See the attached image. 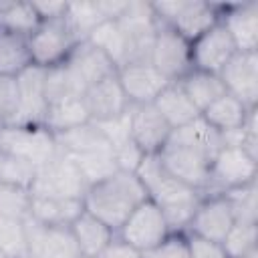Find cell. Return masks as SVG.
Here are the masks:
<instances>
[{"mask_svg": "<svg viewBox=\"0 0 258 258\" xmlns=\"http://www.w3.org/2000/svg\"><path fill=\"white\" fill-rule=\"evenodd\" d=\"M4 14V28L30 36L34 28L40 24V18L32 6V2H0Z\"/></svg>", "mask_w": 258, "mask_h": 258, "instance_id": "obj_33", "label": "cell"}, {"mask_svg": "<svg viewBox=\"0 0 258 258\" xmlns=\"http://www.w3.org/2000/svg\"><path fill=\"white\" fill-rule=\"evenodd\" d=\"M143 200H147V194L137 173L117 169L115 173L87 187L83 196V208L117 232L127 220V216Z\"/></svg>", "mask_w": 258, "mask_h": 258, "instance_id": "obj_2", "label": "cell"}, {"mask_svg": "<svg viewBox=\"0 0 258 258\" xmlns=\"http://www.w3.org/2000/svg\"><path fill=\"white\" fill-rule=\"evenodd\" d=\"M250 111L252 109H248L246 105H242L236 97L224 93L210 107H206L200 117L212 129H216L218 133H230V131H236V129H240L244 125V121L250 115Z\"/></svg>", "mask_w": 258, "mask_h": 258, "instance_id": "obj_26", "label": "cell"}, {"mask_svg": "<svg viewBox=\"0 0 258 258\" xmlns=\"http://www.w3.org/2000/svg\"><path fill=\"white\" fill-rule=\"evenodd\" d=\"M0 149L40 167L56 153V141L42 125H4L0 127Z\"/></svg>", "mask_w": 258, "mask_h": 258, "instance_id": "obj_9", "label": "cell"}, {"mask_svg": "<svg viewBox=\"0 0 258 258\" xmlns=\"http://www.w3.org/2000/svg\"><path fill=\"white\" fill-rule=\"evenodd\" d=\"M163 167L177 177L179 181H183L185 185L198 189L202 196L208 191V183H210V165L214 159V151H210L208 147L181 139L177 135H169L167 143L163 145V149L157 153Z\"/></svg>", "mask_w": 258, "mask_h": 258, "instance_id": "obj_3", "label": "cell"}, {"mask_svg": "<svg viewBox=\"0 0 258 258\" xmlns=\"http://www.w3.org/2000/svg\"><path fill=\"white\" fill-rule=\"evenodd\" d=\"M129 117V133L135 145L143 155H155L163 149L171 135V127L159 115V111L149 105H131L127 111Z\"/></svg>", "mask_w": 258, "mask_h": 258, "instance_id": "obj_14", "label": "cell"}, {"mask_svg": "<svg viewBox=\"0 0 258 258\" xmlns=\"http://www.w3.org/2000/svg\"><path fill=\"white\" fill-rule=\"evenodd\" d=\"M95 258H145V254L139 252L137 248H133L131 244H127L125 240H121V238L115 234V238H113Z\"/></svg>", "mask_w": 258, "mask_h": 258, "instance_id": "obj_40", "label": "cell"}, {"mask_svg": "<svg viewBox=\"0 0 258 258\" xmlns=\"http://www.w3.org/2000/svg\"><path fill=\"white\" fill-rule=\"evenodd\" d=\"M91 44H95L99 50H103L113 64L119 69L127 62V38L119 26L117 20H105L101 22L87 38Z\"/></svg>", "mask_w": 258, "mask_h": 258, "instance_id": "obj_30", "label": "cell"}, {"mask_svg": "<svg viewBox=\"0 0 258 258\" xmlns=\"http://www.w3.org/2000/svg\"><path fill=\"white\" fill-rule=\"evenodd\" d=\"M187 248H189V258H228L222 244L210 242L198 236H187Z\"/></svg>", "mask_w": 258, "mask_h": 258, "instance_id": "obj_39", "label": "cell"}, {"mask_svg": "<svg viewBox=\"0 0 258 258\" xmlns=\"http://www.w3.org/2000/svg\"><path fill=\"white\" fill-rule=\"evenodd\" d=\"M189 44H191V67L214 75H220V71L238 52L232 36L228 34V30L220 20Z\"/></svg>", "mask_w": 258, "mask_h": 258, "instance_id": "obj_13", "label": "cell"}, {"mask_svg": "<svg viewBox=\"0 0 258 258\" xmlns=\"http://www.w3.org/2000/svg\"><path fill=\"white\" fill-rule=\"evenodd\" d=\"M177 83L183 89V93L189 97V101L196 105L200 115H202V111L206 107H210L216 99H220L226 93V89H224V85H222L218 75L206 73V71H198V69H191Z\"/></svg>", "mask_w": 258, "mask_h": 258, "instance_id": "obj_28", "label": "cell"}, {"mask_svg": "<svg viewBox=\"0 0 258 258\" xmlns=\"http://www.w3.org/2000/svg\"><path fill=\"white\" fill-rule=\"evenodd\" d=\"M18 91V107L12 125H42L46 113V99H44V69L42 67H28L16 79Z\"/></svg>", "mask_w": 258, "mask_h": 258, "instance_id": "obj_17", "label": "cell"}, {"mask_svg": "<svg viewBox=\"0 0 258 258\" xmlns=\"http://www.w3.org/2000/svg\"><path fill=\"white\" fill-rule=\"evenodd\" d=\"M32 196V194H30ZM83 200H64V198H40L32 196L28 216L44 226L69 228L79 214L83 212Z\"/></svg>", "mask_w": 258, "mask_h": 258, "instance_id": "obj_23", "label": "cell"}, {"mask_svg": "<svg viewBox=\"0 0 258 258\" xmlns=\"http://www.w3.org/2000/svg\"><path fill=\"white\" fill-rule=\"evenodd\" d=\"M153 107L159 111V115L165 119V123L173 129H179L196 119H200V111L189 101V97L183 93L179 83H169L153 101Z\"/></svg>", "mask_w": 258, "mask_h": 258, "instance_id": "obj_24", "label": "cell"}, {"mask_svg": "<svg viewBox=\"0 0 258 258\" xmlns=\"http://www.w3.org/2000/svg\"><path fill=\"white\" fill-rule=\"evenodd\" d=\"M28 254L34 258H83L69 228L44 226L30 216L24 218Z\"/></svg>", "mask_w": 258, "mask_h": 258, "instance_id": "obj_16", "label": "cell"}, {"mask_svg": "<svg viewBox=\"0 0 258 258\" xmlns=\"http://www.w3.org/2000/svg\"><path fill=\"white\" fill-rule=\"evenodd\" d=\"M145 194L163 212L171 234H185V228L202 200V194L177 177H173L161 163L159 155H143L135 169Z\"/></svg>", "mask_w": 258, "mask_h": 258, "instance_id": "obj_1", "label": "cell"}, {"mask_svg": "<svg viewBox=\"0 0 258 258\" xmlns=\"http://www.w3.org/2000/svg\"><path fill=\"white\" fill-rule=\"evenodd\" d=\"M0 28H4V14H2V8H0Z\"/></svg>", "mask_w": 258, "mask_h": 258, "instance_id": "obj_43", "label": "cell"}, {"mask_svg": "<svg viewBox=\"0 0 258 258\" xmlns=\"http://www.w3.org/2000/svg\"><path fill=\"white\" fill-rule=\"evenodd\" d=\"M119 85L129 105H149L169 85V81L149 62H127L117 69Z\"/></svg>", "mask_w": 258, "mask_h": 258, "instance_id": "obj_15", "label": "cell"}, {"mask_svg": "<svg viewBox=\"0 0 258 258\" xmlns=\"http://www.w3.org/2000/svg\"><path fill=\"white\" fill-rule=\"evenodd\" d=\"M18 258H34L32 254H24V256H18Z\"/></svg>", "mask_w": 258, "mask_h": 258, "instance_id": "obj_44", "label": "cell"}, {"mask_svg": "<svg viewBox=\"0 0 258 258\" xmlns=\"http://www.w3.org/2000/svg\"><path fill=\"white\" fill-rule=\"evenodd\" d=\"M64 18H67L69 26L73 28V32L79 40H87L89 34L101 22H105L97 0L95 2H67Z\"/></svg>", "mask_w": 258, "mask_h": 258, "instance_id": "obj_31", "label": "cell"}, {"mask_svg": "<svg viewBox=\"0 0 258 258\" xmlns=\"http://www.w3.org/2000/svg\"><path fill=\"white\" fill-rule=\"evenodd\" d=\"M79 42L81 40L75 36L64 16L40 20V24L28 36L32 64L42 67V69L62 64Z\"/></svg>", "mask_w": 258, "mask_h": 258, "instance_id": "obj_6", "label": "cell"}, {"mask_svg": "<svg viewBox=\"0 0 258 258\" xmlns=\"http://www.w3.org/2000/svg\"><path fill=\"white\" fill-rule=\"evenodd\" d=\"M30 189L0 183V218L24 220L30 212Z\"/></svg>", "mask_w": 258, "mask_h": 258, "instance_id": "obj_37", "label": "cell"}, {"mask_svg": "<svg viewBox=\"0 0 258 258\" xmlns=\"http://www.w3.org/2000/svg\"><path fill=\"white\" fill-rule=\"evenodd\" d=\"M0 258H4V256H2V254H0Z\"/></svg>", "mask_w": 258, "mask_h": 258, "instance_id": "obj_45", "label": "cell"}, {"mask_svg": "<svg viewBox=\"0 0 258 258\" xmlns=\"http://www.w3.org/2000/svg\"><path fill=\"white\" fill-rule=\"evenodd\" d=\"M236 224L232 208L224 194H208L202 196L187 228V236H198L210 242H222L230 228Z\"/></svg>", "mask_w": 258, "mask_h": 258, "instance_id": "obj_11", "label": "cell"}, {"mask_svg": "<svg viewBox=\"0 0 258 258\" xmlns=\"http://www.w3.org/2000/svg\"><path fill=\"white\" fill-rule=\"evenodd\" d=\"M242 258H258V248L256 250H252V252H248L246 256H242Z\"/></svg>", "mask_w": 258, "mask_h": 258, "instance_id": "obj_42", "label": "cell"}, {"mask_svg": "<svg viewBox=\"0 0 258 258\" xmlns=\"http://www.w3.org/2000/svg\"><path fill=\"white\" fill-rule=\"evenodd\" d=\"M220 22L232 36L238 52L258 50V4H220Z\"/></svg>", "mask_w": 258, "mask_h": 258, "instance_id": "obj_19", "label": "cell"}, {"mask_svg": "<svg viewBox=\"0 0 258 258\" xmlns=\"http://www.w3.org/2000/svg\"><path fill=\"white\" fill-rule=\"evenodd\" d=\"M89 183L77 163L56 149V153L36 167L34 181L30 185L32 196L40 198H64V200H83Z\"/></svg>", "mask_w": 258, "mask_h": 258, "instance_id": "obj_5", "label": "cell"}, {"mask_svg": "<svg viewBox=\"0 0 258 258\" xmlns=\"http://www.w3.org/2000/svg\"><path fill=\"white\" fill-rule=\"evenodd\" d=\"M32 6L40 20L60 18L67 12V2H32Z\"/></svg>", "mask_w": 258, "mask_h": 258, "instance_id": "obj_41", "label": "cell"}, {"mask_svg": "<svg viewBox=\"0 0 258 258\" xmlns=\"http://www.w3.org/2000/svg\"><path fill=\"white\" fill-rule=\"evenodd\" d=\"M149 62L169 83H177L181 77H185L194 69L191 67V44L185 38H181L173 28L157 22Z\"/></svg>", "mask_w": 258, "mask_h": 258, "instance_id": "obj_10", "label": "cell"}, {"mask_svg": "<svg viewBox=\"0 0 258 258\" xmlns=\"http://www.w3.org/2000/svg\"><path fill=\"white\" fill-rule=\"evenodd\" d=\"M64 62L85 85V91H87V87L95 85L97 81L117 73V67L113 64V60L103 50H99L95 44H91L89 40H81L73 48V52L69 54V58Z\"/></svg>", "mask_w": 258, "mask_h": 258, "instance_id": "obj_20", "label": "cell"}, {"mask_svg": "<svg viewBox=\"0 0 258 258\" xmlns=\"http://www.w3.org/2000/svg\"><path fill=\"white\" fill-rule=\"evenodd\" d=\"M34 173H36V167L32 163L0 149V183L30 189L34 181Z\"/></svg>", "mask_w": 258, "mask_h": 258, "instance_id": "obj_35", "label": "cell"}, {"mask_svg": "<svg viewBox=\"0 0 258 258\" xmlns=\"http://www.w3.org/2000/svg\"><path fill=\"white\" fill-rule=\"evenodd\" d=\"M218 77L226 93L236 97L242 105L248 109L258 105V50L236 52Z\"/></svg>", "mask_w": 258, "mask_h": 258, "instance_id": "obj_12", "label": "cell"}, {"mask_svg": "<svg viewBox=\"0 0 258 258\" xmlns=\"http://www.w3.org/2000/svg\"><path fill=\"white\" fill-rule=\"evenodd\" d=\"M220 244L228 258H242L258 248V226L236 222Z\"/></svg>", "mask_w": 258, "mask_h": 258, "instance_id": "obj_34", "label": "cell"}, {"mask_svg": "<svg viewBox=\"0 0 258 258\" xmlns=\"http://www.w3.org/2000/svg\"><path fill=\"white\" fill-rule=\"evenodd\" d=\"M69 230L83 258H95L117 234L115 230H111L105 222H101L87 210L79 214V218L69 226Z\"/></svg>", "mask_w": 258, "mask_h": 258, "instance_id": "obj_21", "label": "cell"}, {"mask_svg": "<svg viewBox=\"0 0 258 258\" xmlns=\"http://www.w3.org/2000/svg\"><path fill=\"white\" fill-rule=\"evenodd\" d=\"M155 20L173 28L181 38L194 42L200 34L220 20V4L198 0H165L151 2Z\"/></svg>", "mask_w": 258, "mask_h": 258, "instance_id": "obj_4", "label": "cell"}, {"mask_svg": "<svg viewBox=\"0 0 258 258\" xmlns=\"http://www.w3.org/2000/svg\"><path fill=\"white\" fill-rule=\"evenodd\" d=\"M89 121L91 119H89L87 107L83 103V97H69V99L54 101L46 107L42 127H46L52 135H58V133L71 131L75 127H81Z\"/></svg>", "mask_w": 258, "mask_h": 258, "instance_id": "obj_27", "label": "cell"}, {"mask_svg": "<svg viewBox=\"0 0 258 258\" xmlns=\"http://www.w3.org/2000/svg\"><path fill=\"white\" fill-rule=\"evenodd\" d=\"M169 234L171 230L167 226L163 212L149 198L143 200L117 230V236L121 240H125L127 244H131L143 254L157 248Z\"/></svg>", "mask_w": 258, "mask_h": 258, "instance_id": "obj_8", "label": "cell"}, {"mask_svg": "<svg viewBox=\"0 0 258 258\" xmlns=\"http://www.w3.org/2000/svg\"><path fill=\"white\" fill-rule=\"evenodd\" d=\"M145 258H189L185 234H169L157 248L149 250Z\"/></svg>", "mask_w": 258, "mask_h": 258, "instance_id": "obj_38", "label": "cell"}, {"mask_svg": "<svg viewBox=\"0 0 258 258\" xmlns=\"http://www.w3.org/2000/svg\"><path fill=\"white\" fill-rule=\"evenodd\" d=\"M258 177V159L248 155L242 147L222 145L210 165L208 194H224L234 187L248 185Z\"/></svg>", "mask_w": 258, "mask_h": 258, "instance_id": "obj_7", "label": "cell"}, {"mask_svg": "<svg viewBox=\"0 0 258 258\" xmlns=\"http://www.w3.org/2000/svg\"><path fill=\"white\" fill-rule=\"evenodd\" d=\"M83 103H85L89 119L93 123L117 119V117L125 115L131 107L121 85H119L117 73L87 87V91L83 93Z\"/></svg>", "mask_w": 258, "mask_h": 258, "instance_id": "obj_18", "label": "cell"}, {"mask_svg": "<svg viewBox=\"0 0 258 258\" xmlns=\"http://www.w3.org/2000/svg\"><path fill=\"white\" fill-rule=\"evenodd\" d=\"M234 220L242 224H258V187L256 181L224 191Z\"/></svg>", "mask_w": 258, "mask_h": 258, "instance_id": "obj_32", "label": "cell"}, {"mask_svg": "<svg viewBox=\"0 0 258 258\" xmlns=\"http://www.w3.org/2000/svg\"><path fill=\"white\" fill-rule=\"evenodd\" d=\"M85 85L79 81V77L69 69L67 62L44 69V99L46 107L54 101L69 99V97H83Z\"/></svg>", "mask_w": 258, "mask_h": 258, "instance_id": "obj_29", "label": "cell"}, {"mask_svg": "<svg viewBox=\"0 0 258 258\" xmlns=\"http://www.w3.org/2000/svg\"><path fill=\"white\" fill-rule=\"evenodd\" d=\"M32 67L28 36L0 28V79H16Z\"/></svg>", "mask_w": 258, "mask_h": 258, "instance_id": "obj_25", "label": "cell"}, {"mask_svg": "<svg viewBox=\"0 0 258 258\" xmlns=\"http://www.w3.org/2000/svg\"><path fill=\"white\" fill-rule=\"evenodd\" d=\"M0 254L4 258H18L28 254L24 220L0 218Z\"/></svg>", "mask_w": 258, "mask_h": 258, "instance_id": "obj_36", "label": "cell"}, {"mask_svg": "<svg viewBox=\"0 0 258 258\" xmlns=\"http://www.w3.org/2000/svg\"><path fill=\"white\" fill-rule=\"evenodd\" d=\"M54 141H56V149L69 155L71 159H79V157H85V155H91L103 149H111L105 133L93 121L54 135Z\"/></svg>", "mask_w": 258, "mask_h": 258, "instance_id": "obj_22", "label": "cell"}]
</instances>
